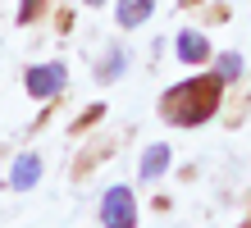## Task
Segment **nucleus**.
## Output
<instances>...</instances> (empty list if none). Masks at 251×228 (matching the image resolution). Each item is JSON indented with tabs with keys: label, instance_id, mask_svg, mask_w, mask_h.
Listing matches in <instances>:
<instances>
[{
	"label": "nucleus",
	"instance_id": "nucleus-3",
	"mask_svg": "<svg viewBox=\"0 0 251 228\" xmlns=\"http://www.w3.org/2000/svg\"><path fill=\"white\" fill-rule=\"evenodd\" d=\"M69 82V69L60 64V59H50V64H32L23 73V87H27V96L32 101H50V96H60Z\"/></svg>",
	"mask_w": 251,
	"mask_h": 228
},
{
	"label": "nucleus",
	"instance_id": "nucleus-8",
	"mask_svg": "<svg viewBox=\"0 0 251 228\" xmlns=\"http://www.w3.org/2000/svg\"><path fill=\"white\" fill-rule=\"evenodd\" d=\"M238 73H242V55H219V73H215V78L219 82H233V78H238Z\"/></svg>",
	"mask_w": 251,
	"mask_h": 228
},
{
	"label": "nucleus",
	"instance_id": "nucleus-1",
	"mask_svg": "<svg viewBox=\"0 0 251 228\" xmlns=\"http://www.w3.org/2000/svg\"><path fill=\"white\" fill-rule=\"evenodd\" d=\"M219 96H224V82L219 78H187V82L165 91L160 114H165L174 128H201L205 119H215Z\"/></svg>",
	"mask_w": 251,
	"mask_h": 228
},
{
	"label": "nucleus",
	"instance_id": "nucleus-6",
	"mask_svg": "<svg viewBox=\"0 0 251 228\" xmlns=\"http://www.w3.org/2000/svg\"><path fill=\"white\" fill-rule=\"evenodd\" d=\"M169 160H174L169 142H155V146H146V151H142V178H146V182H155L160 174L169 169Z\"/></svg>",
	"mask_w": 251,
	"mask_h": 228
},
{
	"label": "nucleus",
	"instance_id": "nucleus-2",
	"mask_svg": "<svg viewBox=\"0 0 251 228\" xmlns=\"http://www.w3.org/2000/svg\"><path fill=\"white\" fill-rule=\"evenodd\" d=\"M96 215H100V224H105V228H137V201H132V187H124V182L105 187Z\"/></svg>",
	"mask_w": 251,
	"mask_h": 228
},
{
	"label": "nucleus",
	"instance_id": "nucleus-7",
	"mask_svg": "<svg viewBox=\"0 0 251 228\" xmlns=\"http://www.w3.org/2000/svg\"><path fill=\"white\" fill-rule=\"evenodd\" d=\"M155 14V0H119V27H142Z\"/></svg>",
	"mask_w": 251,
	"mask_h": 228
},
{
	"label": "nucleus",
	"instance_id": "nucleus-9",
	"mask_svg": "<svg viewBox=\"0 0 251 228\" xmlns=\"http://www.w3.org/2000/svg\"><path fill=\"white\" fill-rule=\"evenodd\" d=\"M124 59H128L124 51H110V64L100 69V78H105V82H114V78H119V73H124Z\"/></svg>",
	"mask_w": 251,
	"mask_h": 228
},
{
	"label": "nucleus",
	"instance_id": "nucleus-11",
	"mask_svg": "<svg viewBox=\"0 0 251 228\" xmlns=\"http://www.w3.org/2000/svg\"><path fill=\"white\" fill-rule=\"evenodd\" d=\"M87 5H105V0H87Z\"/></svg>",
	"mask_w": 251,
	"mask_h": 228
},
{
	"label": "nucleus",
	"instance_id": "nucleus-5",
	"mask_svg": "<svg viewBox=\"0 0 251 228\" xmlns=\"http://www.w3.org/2000/svg\"><path fill=\"white\" fill-rule=\"evenodd\" d=\"M37 178H41V155H19L14 160V174H9V187L14 192H27V187H37Z\"/></svg>",
	"mask_w": 251,
	"mask_h": 228
},
{
	"label": "nucleus",
	"instance_id": "nucleus-10",
	"mask_svg": "<svg viewBox=\"0 0 251 228\" xmlns=\"http://www.w3.org/2000/svg\"><path fill=\"white\" fill-rule=\"evenodd\" d=\"M37 5H41V0H23V5H19V19L27 23V19H32V14H37Z\"/></svg>",
	"mask_w": 251,
	"mask_h": 228
},
{
	"label": "nucleus",
	"instance_id": "nucleus-4",
	"mask_svg": "<svg viewBox=\"0 0 251 228\" xmlns=\"http://www.w3.org/2000/svg\"><path fill=\"white\" fill-rule=\"evenodd\" d=\"M174 51H178L183 64H205V59H210V41H205V32H197V27H183L178 41H174Z\"/></svg>",
	"mask_w": 251,
	"mask_h": 228
}]
</instances>
